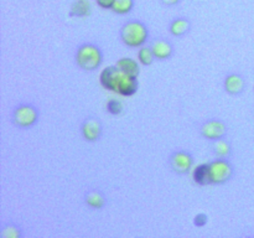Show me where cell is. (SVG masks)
<instances>
[{
  "label": "cell",
  "instance_id": "obj_17",
  "mask_svg": "<svg viewBox=\"0 0 254 238\" xmlns=\"http://www.w3.org/2000/svg\"><path fill=\"white\" fill-rule=\"evenodd\" d=\"M0 237L1 238H22L24 233H22L21 228L15 223H6V225L1 226L0 230Z\"/></svg>",
  "mask_w": 254,
  "mask_h": 238
},
{
  "label": "cell",
  "instance_id": "obj_7",
  "mask_svg": "<svg viewBox=\"0 0 254 238\" xmlns=\"http://www.w3.org/2000/svg\"><path fill=\"white\" fill-rule=\"evenodd\" d=\"M200 131L203 138L215 141L217 139L225 138L227 134V125L221 119H210L201 125Z\"/></svg>",
  "mask_w": 254,
  "mask_h": 238
},
{
  "label": "cell",
  "instance_id": "obj_22",
  "mask_svg": "<svg viewBox=\"0 0 254 238\" xmlns=\"http://www.w3.org/2000/svg\"><path fill=\"white\" fill-rule=\"evenodd\" d=\"M96 1L102 9H112L114 4V0H96Z\"/></svg>",
  "mask_w": 254,
  "mask_h": 238
},
{
  "label": "cell",
  "instance_id": "obj_12",
  "mask_svg": "<svg viewBox=\"0 0 254 238\" xmlns=\"http://www.w3.org/2000/svg\"><path fill=\"white\" fill-rule=\"evenodd\" d=\"M116 66L123 72H126L129 76L138 78L139 73H140V68H139V63L135 60L130 59V57H122L117 61Z\"/></svg>",
  "mask_w": 254,
  "mask_h": 238
},
{
  "label": "cell",
  "instance_id": "obj_15",
  "mask_svg": "<svg viewBox=\"0 0 254 238\" xmlns=\"http://www.w3.org/2000/svg\"><path fill=\"white\" fill-rule=\"evenodd\" d=\"M213 154H215L217 158L222 159H228L232 154V145L228 140H226L225 138L217 139V140L213 141Z\"/></svg>",
  "mask_w": 254,
  "mask_h": 238
},
{
  "label": "cell",
  "instance_id": "obj_1",
  "mask_svg": "<svg viewBox=\"0 0 254 238\" xmlns=\"http://www.w3.org/2000/svg\"><path fill=\"white\" fill-rule=\"evenodd\" d=\"M99 81L106 89L116 92L124 97H130L135 94L139 87L136 78L127 74L126 72L119 69L116 64L106 67L101 72Z\"/></svg>",
  "mask_w": 254,
  "mask_h": 238
},
{
  "label": "cell",
  "instance_id": "obj_5",
  "mask_svg": "<svg viewBox=\"0 0 254 238\" xmlns=\"http://www.w3.org/2000/svg\"><path fill=\"white\" fill-rule=\"evenodd\" d=\"M235 169L228 159L217 158L210 163V182L213 185H222L232 178Z\"/></svg>",
  "mask_w": 254,
  "mask_h": 238
},
{
  "label": "cell",
  "instance_id": "obj_9",
  "mask_svg": "<svg viewBox=\"0 0 254 238\" xmlns=\"http://www.w3.org/2000/svg\"><path fill=\"white\" fill-rule=\"evenodd\" d=\"M150 47L156 60L165 61V60H169L174 55L173 44L165 39H156Z\"/></svg>",
  "mask_w": 254,
  "mask_h": 238
},
{
  "label": "cell",
  "instance_id": "obj_4",
  "mask_svg": "<svg viewBox=\"0 0 254 238\" xmlns=\"http://www.w3.org/2000/svg\"><path fill=\"white\" fill-rule=\"evenodd\" d=\"M39 120V111L35 106L30 103H22L15 107L12 112V123L21 129H27L34 126Z\"/></svg>",
  "mask_w": 254,
  "mask_h": 238
},
{
  "label": "cell",
  "instance_id": "obj_18",
  "mask_svg": "<svg viewBox=\"0 0 254 238\" xmlns=\"http://www.w3.org/2000/svg\"><path fill=\"white\" fill-rule=\"evenodd\" d=\"M134 0H114V4L112 6V11L119 15H126L133 10Z\"/></svg>",
  "mask_w": 254,
  "mask_h": 238
},
{
  "label": "cell",
  "instance_id": "obj_21",
  "mask_svg": "<svg viewBox=\"0 0 254 238\" xmlns=\"http://www.w3.org/2000/svg\"><path fill=\"white\" fill-rule=\"evenodd\" d=\"M208 222V216L206 213H197V215L193 217V225L196 227H205Z\"/></svg>",
  "mask_w": 254,
  "mask_h": 238
},
{
  "label": "cell",
  "instance_id": "obj_2",
  "mask_svg": "<svg viewBox=\"0 0 254 238\" xmlns=\"http://www.w3.org/2000/svg\"><path fill=\"white\" fill-rule=\"evenodd\" d=\"M149 31L144 22L139 20H129L122 26L121 40L128 47H141L148 41Z\"/></svg>",
  "mask_w": 254,
  "mask_h": 238
},
{
  "label": "cell",
  "instance_id": "obj_16",
  "mask_svg": "<svg viewBox=\"0 0 254 238\" xmlns=\"http://www.w3.org/2000/svg\"><path fill=\"white\" fill-rule=\"evenodd\" d=\"M89 14H91V1L89 0H76L72 4L71 11H69L71 16L83 17Z\"/></svg>",
  "mask_w": 254,
  "mask_h": 238
},
{
  "label": "cell",
  "instance_id": "obj_23",
  "mask_svg": "<svg viewBox=\"0 0 254 238\" xmlns=\"http://www.w3.org/2000/svg\"><path fill=\"white\" fill-rule=\"evenodd\" d=\"M165 6H174V5H178L181 0H160Z\"/></svg>",
  "mask_w": 254,
  "mask_h": 238
},
{
  "label": "cell",
  "instance_id": "obj_14",
  "mask_svg": "<svg viewBox=\"0 0 254 238\" xmlns=\"http://www.w3.org/2000/svg\"><path fill=\"white\" fill-rule=\"evenodd\" d=\"M192 178L193 181L198 185H208L210 182V163H205L201 164V165L196 166L193 169L192 173Z\"/></svg>",
  "mask_w": 254,
  "mask_h": 238
},
{
  "label": "cell",
  "instance_id": "obj_3",
  "mask_svg": "<svg viewBox=\"0 0 254 238\" xmlns=\"http://www.w3.org/2000/svg\"><path fill=\"white\" fill-rule=\"evenodd\" d=\"M76 63L83 71H96L103 61L101 49L94 44H83L76 51Z\"/></svg>",
  "mask_w": 254,
  "mask_h": 238
},
{
  "label": "cell",
  "instance_id": "obj_20",
  "mask_svg": "<svg viewBox=\"0 0 254 238\" xmlns=\"http://www.w3.org/2000/svg\"><path fill=\"white\" fill-rule=\"evenodd\" d=\"M107 111L111 114H113V116H118V114L123 112V103L118 101V99H111L107 103Z\"/></svg>",
  "mask_w": 254,
  "mask_h": 238
},
{
  "label": "cell",
  "instance_id": "obj_11",
  "mask_svg": "<svg viewBox=\"0 0 254 238\" xmlns=\"http://www.w3.org/2000/svg\"><path fill=\"white\" fill-rule=\"evenodd\" d=\"M191 24L188 17H176L169 25V31L173 36L183 37L190 31Z\"/></svg>",
  "mask_w": 254,
  "mask_h": 238
},
{
  "label": "cell",
  "instance_id": "obj_10",
  "mask_svg": "<svg viewBox=\"0 0 254 238\" xmlns=\"http://www.w3.org/2000/svg\"><path fill=\"white\" fill-rule=\"evenodd\" d=\"M223 86H225L226 92H227L228 94L237 96V94H241L245 91L246 83L245 79H243V77L241 76V74L231 73L225 78Z\"/></svg>",
  "mask_w": 254,
  "mask_h": 238
},
{
  "label": "cell",
  "instance_id": "obj_6",
  "mask_svg": "<svg viewBox=\"0 0 254 238\" xmlns=\"http://www.w3.org/2000/svg\"><path fill=\"white\" fill-rule=\"evenodd\" d=\"M171 169L179 175H185L191 171L193 166V158L189 151L178 150L171 154L169 159Z\"/></svg>",
  "mask_w": 254,
  "mask_h": 238
},
{
  "label": "cell",
  "instance_id": "obj_19",
  "mask_svg": "<svg viewBox=\"0 0 254 238\" xmlns=\"http://www.w3.org/2000/svg\"><path fill=\"white\" fill-rule=\"evenodd\" d=\"M138 60H139V63H141L143 66H150L156 59L155 56H154V52L153 50H151V47L141 46L139 47Z\"/></svg>",
  "mask_w": 254,
  "mask_h": 238
},
{
  "label": "cell",
  "instance_id": "obj_13",
  "mask_svg": "<svg viewBox=\"0 0 254 238\" xmlns=\"http://www.w3.org/2000/svg\"><path fill=\"white\" fill-rule=\"evenodd\" d=\"M84 202H86V205L88 207L93 208V210H101L106 205V197H104L102 191L89 190L84 195Z\"/></svg>",
  "mask_w": 254,
  "mask_h": 238
},
{
  "label": "cell",
  "instance_id": "obj_8",
  "mask_svg": "<svg viewBox=\"0 0 254 238\" xmlns=\"http://www.w3.org/2000/svg\"><path fill=\"white\" fill-rule=\"evenodd\" d=\"M81 131L84 140L89 141V143H96V141H98L101 139L103 126H102L101 120L98 118H96V117H88L82 123Z\"/></svg>",
  "mask_w": 254,
  "mask_h": 238
},
{
  "label": "cell",
  "instance_id": "obj_24",
  "mask_svg": "<svg viewBox=\"0 0 254 238\" xmlns=\"http://www.w3.org/2000/svg\"><path fill=\"white\" fill-rule=\"evenodd\" d=\"M253 91H254V87H253Z\"/></svg>",
  "mask_w": 254,
  "mask_h": 238
}]
</instances>
